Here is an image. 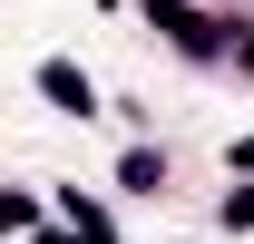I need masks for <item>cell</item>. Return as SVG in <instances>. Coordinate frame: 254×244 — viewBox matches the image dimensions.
<instances>
[{"instance_id":"obj_1","label":"cell","mask_w":254,"mask_h":244,"mask_svg":"<svg viewBox=\"0 0 254 244\" xmlns=\"http://www.w3.org/2000/svg\"><path fill=\"white\" fill-rule=\"evenodd\" d=\"M39 88L59 98L68 118H98V88H88V68H68V59H39Z\"/></svg>"},{"instance_id":"obj_2","label":"cell","mask_w":254,"mask_h":244,"mask_svg":"<svg viewBox=\"0 0 254 244\" xmlns=\"http://www.w3.org/2000/svg\"><path fill=\"white\" fill-rule=\"evenodd\" d=\"M118 176H127V195H157V185H166V156H147V147H127V166H118Z\"/></svg>"},{"instance_id":"obj_3","label":"cell","mask_w":254,"mask_h":244,"mask_svg":"<svg viewBox=\"0 0 254 244\" xmlns=\"http://www.w3.org/2000/svg\"><path fill=\"white\" fill-rule=\"evenodd\" d=\"M225 235H254V185H235V195H225Z\"/></svg>"}]
</instances>
